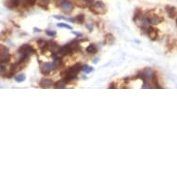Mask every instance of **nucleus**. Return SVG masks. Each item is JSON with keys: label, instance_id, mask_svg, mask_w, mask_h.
Instances as JSON below:
<instances>
[{"label": "nucleus", "instance_id": "20e7f679", "mask_svg": "<svg viewBox=\"0 0 177 177\" xmlns=\"http://www.w3.org/2000/svg\"><path fill=\"white\" fill-rule=\"evenodd\" d=\"M18 53L20 54V57H23V58H29V57L35 53V50L34 48L32 47V46H29V45H23V46H21L19 50H18Z\"/></svg>", "mask_w": 177, "mask_h": 177}, {"label": "nucleus", "instance_id": "9b49d317", "mask_svg": "<svg viewBox=\"0 0 177 177\" xmlns=\"http://www.w3.org/2000/svg\"><path fill=\"white\" fill-rule=\"evenodd\" d=\"M19 0H6V7H8L9 9H14L19 6Z\"/></svg>", "mask_w": 177, "mask_h": 177}, {"label": "nucleus", "instance_id": "39448f33", "mask_svg": "<svg viewBox=\"0 0 177 177\" xmlns=\"http://www.w3.org/2000/svg\"><path fill=\"white\" fill-rule=\"evenodd\" d=\"M10 55L9 50L7 47L0 45V64H5L8 63L9 60Z\"/></svg>", "mask_w": 177, "mask_h": 177}, {"label": "nucleus", "instance_id": "a878e982", "mask_svg": "<svg viewBox=\"0 0 177 177\" xmlns=\"http://www.w3.org/2000/svg\"><path fill=\"white\" fill-rule=\"evenodd\" d=\"M176 24H177V19H176Z\"/></svg>", "mask_w": 177, "mask_h": 177}, {"label": "nucleus", "instance_id": "4be33fe9", "mask_svg": "<svg viewBox=\"0 0 177 177\" xmlns=\"http://www.w3.org/2000/svg\"><path fill=\"white\" fill-rule=\"evenodd\" d=\"M47 34L49 36H55L56 35V32L55 31H47Z\"/></svg>", "mask_w": 177, "mask_h": 177}, {"label": "nucleus", "instance_id": "393cba45", "mask_svg": "<svg viewBox=\"0 0 177 177\" xmlns=\"http://www.w3.org/2000/svg\"><path fill=\"white\" fill-rule=\"evenodd\" d=\"M34 32H40V30H39V29H36V28H34Z\"/></svg>", "mask_w": 177, "mask_h": 177}, {"label": "nucleus", "instance_id": "ddd939ff", "mask_svg": "<svg viewBox=\"0 0 177 177\" xmlns=\"http://www.w3.org/2000/svg\"><path fill=\"white\" fill-rule=\"evenodd\" d=\"M86 52L88 54L94 55L97 52V48L96 47V45H94V44H91V45H89L86 48Z\"/></svg>", "mask_w": 177, "mask_h": 177}, {"label": "nucleus", "instance_id": "0eeeda50", "mask_svg": "<svg viewBox=\"0 0 177 177\" xmlns=\"http://www.w3.org/2000/svg\"><path fill=\"white\" fill-rule=\"evenodd\" d=\"M147 19L149 21V23L150 24H153V25L159 24V23H161V21L163 20V18H161L160 16H157V15H151V16L147 17Z\"/></svg>", "mask_w": 177, "mask_h": 177}, {"label": "nucleus", "instance_id": "1a4fd4ad", "mask_svg": "<svg viewBox=\"0 0 177 177\" xmlns=\"http://www.w3.org/2000/svg\"><path fill=\"white\" fill-rule=\"evenodd\" d=\"M165 11L168 14V16L170 18H174L175 16H177V9L174 7L172 6H166L165 7Z\"/></svg>", "mask_w": 177, "mask_h": 177}, {"label": "nucleus", "instance_id": "5701e85b", "mask_svg": "<svg viewBox=\"0 0 177 177\" xmlns=\"http://www.w3.org/2000/svg\"><path fill=\"white\" fill-rule=\"evenodd\" d=\"M40 1L42 2V3H44V4H48L51 0H40Z\"/></svg>", "mask_w": 177, "mask_h": 177}, {"label": "nucleus", "instance_id": "412c9836", "mask_svg": "<svg viewBox=\"0 0 177 177\" xmlns=\"http://www.w3.org/2000/svg\"><path fill=\"white\" fill-rule=\"evenodd\" d=\"M36 1H37V0H26V1H25V3L28 5V6H34L35 3H36Z\"/></svg>", "mask_w": 177, "mask_h": 177}, {"label": "nucleus", "instance_id": "9d476101", "mask_svg": "<svg viewBox=\"0 0 177 177\" xmlns=\"http://www.w3.org/2000/svg\"><path fill=\"white\" fill-rule=\"evenodd\" d=\"M147 35L149 36V38L151 40H155L157 39L158 37V30L154 29V28H151L150 26L147 29Z\"/></svg>", "mask_w": 177, "mask_h": 177}, {"label": "nucleus", "instance_id": "b1692460", "mask_svg": "<svg viewBox=\"0 0 177 177\" xmlns=\"http://www.w3.org/2000/svg\"><path fill=\"white\" fill-rule=\"evenodd\" d=\"M26 1V0H19V3H21V2H25Z\"/></svg>", "mask_w": 177, "mask_h": 177}, {"label": "nucleus", "instance_id": "423d86ee", "mask_svg": "<svg viewBox=\"0 0 177 177\" xmlns=\"http://www.w3.org/2000/svg\"><path fill=\"white\" fill-rule=\"evenodd\" d=\"M60 9L64 13L70 14L73 10V5L72 4V2L68 1V0H63L60 4Z\"/></svg>", "mask_w": 177, "mask_h": 177}, {"label": "nucleus", "instance_id": "6ab92c4d", "mask_svg": "<svg viewBox=\"0 0 177 177\" xmlns=\"http://www.w3.org/2000/svg\"><path fill=\"white\" fill-rule=\"evenodd\" d=\"M25 79H26V77H25L24 74H19V75H16V76H15V80H16L17 82H23V81H24Z\"/></svg>", "mask_w": 177, "mask_h": 177}, {"label": "nucleus", "instance_id": "6e6552de", "mask_svg": "<svg viewBox=\"0 0 177 177\" xmlns=\"http://www.w3.org/2000/svg\"><path fill=\"white\" fill-rule=\"evenodd\" d=\"M95 0H74V3L80 8H86L89 7Z\"/></svg>", "mask_w": 177, "mask_h": 177}, {"label": "nucleus", "instance_id": "f257e3e1", "mask_svg": "<svg viewBox=\"0 0 177 177\" xmlns=\"http://www.w3.org/2000/svg\"><path fill=\"white\" fill-rule=\"evenodd\" d=\"M82 65L80 63H76L73 66H72L71 68H69L68 70H66L65 73H64V78L66 82H70L72 80H73L74 78H76L77 74L79 73V72L82 70Z\"/></svg>", "mask_w": 177, "mask_h": 177}, {"label": "nucleus", "instance_id": "aec40b11", "mask_svg": "<svg viewBox=\"0 0 177 177\" xmlns=\"http://www.w3.org/2000/svg\"><path fill=\"white\" fill-rule=\"evenodd\" d=\"M58 27H60V28H66V29H69V30H72L73 27L67 23H58Z\"/></svg>", "mask_w": 177, "mask_h": 177}, {"label": "nucleus", "instance_id": "bb28decb", "mask_svg": "<svg viewBox=\"0 0 177 177\" xmlns=\"http://www.w3.org/2000/svg\"><path fill=\"white\" fill-rule=\"evenodd\" d=\"M57 1H59V0H57Z\"/></svg>", "mask_w": 177, "mask_h": 177}, {"label": "nucleus", "instance_id": "7ed1b4c3", "mask_svg": "<svg viewBox=\"0 0 177 177\" xmlns=\"http://www.w3.org/2000/svg\"><path fill=\"white\" fill-rule=\"evenodd\" d=\"M90 10L94 13V14H104L107 11L106 6L104 3H102L101 1H94L90 6H89Z\"/></svg>", "mask_w": 177, "mask_h": 177}, {"label": "nucleus", "instance_id": "4468645a", "mask_svg": "<svg viewBox=\"0 0 177 177\" xmlns=\"http://www.w3.org/2000/svg\"><path fill=\"white\" fill-rule=\"evenodd\" d=\"M113 41H114V37H113V35H112V34H106L105 39H104L105 44H108V45H109V44L113 43Z\"/></svg>", "mask_w": 177, "mask_h": 177}, {"label": "nucleus", "instance_id": "f8f14e48", "mask_svg": "<svg viewBox=\"0 0 177 177\" xmlns=\"http://www.w3.org/2000/svg\"><path fill=\"white\" fill-rule=\"evenodd\" d=\"M40 85L42 88H50L53 85V82L49 79H42L40 82Z\"/></svg>", "mask_w": 177, "mask_h": 177}, {"label": "nucleus", "instance_id": "2eb2a0df", "mask_svg": "<svg viewBox=\"0 0 177 177\" xmlns=\"http://www.w3.org/2000/svg\"><path fill=\"white\" fill-rule=\"evenodd\" d=\"M66 83H68L65 81V79H62V80H60V81H58V82L56 83L55 87L56 88H64L65 85H66Z\"/></svg>", "mask_w": 177, "mask_h": 177}, {"label": "nucleus", "instance_id": "f3484780", "mask_svg": "<svg viewBox=\"0 0 177 177\" xmlns=\"http://www.w3.org/2000/svg\"><path fill=\"white\" fill-rule=\"evenodd\" d=\"M74 21H76V23H79V24L83 23V21H84V15L80 14V15L76 16V17L74 18Z\"/></svg>", "mask_w": 177, "mask_h": 177}, {"label": "nucleus", "instance_id": "f03ea898", "mask_svg": "<svg viewBox=\"0 0 177 177\" xmlns=\"http://www.w3.org/2000/svg\"><path fill=\"white\" fill-rule=\"evenodd\" d=\"M61 63H62L61 59H60L59 58H57L54 59L53 62H47V63H44V64L42 65V67H41V72H42V73H44V74H48V73H49L50 72H52V71L58 69V68L59 67V66L61 65Z\"/></svg>", "mask_w": 177, "mask_h": 177}, {"label": "nucleus", "instance_id": "dca6fc26", "mask_svg": "<svg viewBox=\"0 0 177 177\" xmlns=\"http://www.w3.org/2000/svg\"><path fill=\"white\" fill-rule=\"evenodd\" d=\"M8 70L4 64H0V76H6Z\"/></svg>", "mask_w": 177, "mask_h": 177}, {"label": "nucleus", "instance_id": "a211bd4d", "mask_svg": "<svg viewBox=\"0 0 177 177\" xmlns=\"http://www.w3.org/2000/svg\"><path fill=\"white\" fill-rule=\"evenodd\" d=\"M82 70L85 73H91L92 71H93V68L91 67V66H88V65H84V66H83V68H82Z\"/></svg>", "mask_w": 177, "mask_h": 177}]
</instances>
